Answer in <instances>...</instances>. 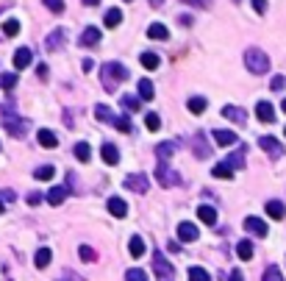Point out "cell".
<instances>
[{
    "instance_id": "5b68a950",
    "label": "cell",
    "mask_w": 286,
    "mask_h": 281,
    "mask_svg": "<svg viewBox=\"0 0 286 281\" xmlns=\"http://www.w3.org/2000/svg\"><path fill=\"white\" fill-rule=\"evenodd\" d=\"M156 178H159L161 187H175V184H181V176H178L175 170H167V162H159V167H156Z\"/></svg>"
},
{
    "instance_id": "8992f818",
    "label": "cell",
    "mask_w": 286,
    "mask_h": 281,
    "mask_svg": "<svg viewBox=\"0 0 286 281\" xmlns=\"http://www.w3.org/2000/svg\"><path fill=\"white\" fill-rule=\"evenodd\" d=\"M3 126H6V131L11 134V137H25V131H28V123H25V120H20L14 114V117H11V114H6V117H3Z\"/></svg>"
},
{
    "instance_id": "816d5d0a",
    "label": "cell",
    "mask_w": 286,
    "mask_h": 281,
    "mask_svg": "<svg viewBox=\"0 0 286 281\" xmlns=\"http://www.w3.org/2000/svg\"><path fill=\"white\" fill-rule=\"evenodd\" d=\"M0 198H6V201H14V192H11V190H3V192H0Z\"/></svg>"
},
{
    "instance_id": "6f0895ef",
    "label": "cell",
    "mask_w": 286,
    "mask_h": 281,
    "mask_svg": "<svg viewBox=\"0 0 286 281\" xmlns=\"http://www.w3.org/2000/svg\"><path fill=\"white\" fill-rule=\"evenodd\" d=\"M0 211H3V204H0Z\"/></svg>"
},
{
    "instance_id": "680465c9",
    "label": "cell",
    "mask_w": 286,
    "mask_h": 281,
    "mask_svg": "<svg viewBox=\"0 0 286 281\" xmlns=\"http://www.w3.org/2000/svg\"><path fill=\"white\" fill-rule=\"evenodd\" d=\"M125 3H131V0H125Z\"/></svg>"
},
{
    "instance_id": "f6af8a7d",
    "label": "cell",
    "mask_w": 286,
    "mask_h": 281,
    "mask_svg": "<svg viewBox=\"0 0 286 281\" xmlns=\"http://www.w3.org/2000/svg\"><path fill=\"white\" fill-rule=\"evenodd\" d=\"M42 3L53 11V14H61V11H64V0H42Z\"/></svg>"
},
{
    "instance_id": "4dcf8cb0",
    "label": "cell",
    "mask_w": 286,
    "mask_h": 281,
    "mask_svg": "<svg viewBox=\"0 0 286 281\" xmlns=\"http://www.w3.org/2000/svg\"><path fill=\"white\" fill-rule=\"evenodd\" d=\"M45 45H48V50H58L64 45V31H53V34L48 36V42H45Z\"/></svg>"
},
{
    "instance_id": "4fadbf2b",
    "label": "cell",
    "mask_w": 286,
    "mask_h": 281,
    "mask_svg": "<svg viewBox=\"0 0 286 281\" xmlns=\"http://www.w3.org/2000/svg\"><path fill=\"white\" fill-rule=\"evenodd\" d=\"M31 62H34V53H31V48H20V50L14 53V70H25Z\"/></svg>"
},
{
    "instance_id": "4316f807",
    "label": "cell",
    "mask_w": 286,
    "mask_h": 281,
    "mask_svg": "<svg viewBox=\"0 0 286 281\" xmlns=\"http://www.w3.org/2000/svg\"><path fill=\"white\" fill-rule=\"evenodd\" d=\"M147 36H150V39H167L170 31H167V25H161V22H153V25L147 28Z\"/></svg>"
},
{
    "instance_id": "484cf974",
    "label": "cell",
    "mask_w": 286,
    "mask_h": 281,
    "mask_svg": "<svg viewBox=\"0 0 286 281\" xmlns=\"http://www.w3.org/2000/svg\"><path fill=\"white\" fill-rule=\"evenodd\" d=\"M95 117L100 120V123H114V117H117V114L112 112V109H109V106H95Z\"/></svg>"
},
{
    "instance_id": "f546056e",
    "label": "cell",
    "mask_w": 286,
    "mask_h": 281,
    "mask_svg": "<svg viewBox=\"0 0 286 281\" xmlns=\"http://www.w3.org/2000/svg\"><path fill=\"white\" fill-rule=\"evenodd\" d=\"M119 22H122V11H119V8H109V11H106V25H109V28H117Z\"/></svg>"
},
{
    "instance_id": "db71d44e",
    "label": "cell",
    "mask_w": 286,
    "mask_h": 281,
    "mask_svg": "<svg viewBox=\"0 0 286 281\" xmlns=\"http://www.w3.org/2000/svg\"><path fill=\"white\" fill-rule=\"evenodd\" d=\"M161 3H164V0H150V6H153V8H159Z\"/></svg>"
},
{
    "instance_id": "9f6ffc18",
    "label": "cell",
    "mask_w": 286,
    "mask_h": 281,
    "mask_svg": "<svg viewBox=\"0 0 286 281\" xmlns=\"http://www.w3.org/2000/svg\"><path fill=\"white\" fill-rule=\"evenodd\" d=\"M186 3H189V6H197V0H186Z\"/></svg>"
},
{
    "instance_id": "f5cc1de1",
    "label": "cell",
    "mask_w": 286,
    "mask_h": 281,
    "mask_svg": "<svg viewBox=\"0 0 286 281\" xmlns=\"http://www.w3.org/2000/svg\"><path fill=\"white\" fill-rule=\"evenodd\" d=\"M81 3H86V6H98L100 0H81Z\"/></svg>"
},
{
    "instance_id": "f1b7e54d",
    "label": "cell",
    "mask_w": 286,
    "mask_h": 281,
    "mask_svg": "<svg viewBox=\"0 0 286 281\" xmlns=\"http://www.w3.org/2000/svg\"><path fill=\"white\" fill-rule=\"evenodd\" d=\"M153 95H156V92H153V81L142 78V81H139V98L142 100H153Z\"/></svg>"
},
{
    "instance_id": "7bdbcfd3",
    "label": "cell",
    "mask_w": 286,
    "mask_h": 281,
    "mask_svg": "<svg viewBox=\"0 0 286 281\" xmlns=\"http://www.w3.org/2000/svg\"><path fill=\"white\" fill-rule=\"evenodd\" d=\"M225 162L230 164V167H244V148H239V153H233V156H228Z\"/></svg>"
},
{
    "instance_id": "44dd1931",
    "label": "cell",
    "mask_w": 286,
    "mask_h": 281,
    "mask_svg": "<svg viewBox=\"0 0 286 281\" xmlns=\"http://www.w3.org/2000/svg\"><path fill=\"white\" fill-rule=\"evenodd\" d=\"M64 198H67V190H64V187H50V190H48V204L50 206L64 204Z\"/></svg>"
},
{
    "instance_id": "8d00e7d4",
    "label": "cell",
    "mask_w": 286,
    "mask_h": 281,
    "mask_svg": "<svg viewBox=\"0 0 286 281\" xmlns=\"http://www.w3.org/2000/svg\"><path fill=\"white\" fill-rule=\"evenodd\" d=\"M53 173H56V170L50 167V164H45V167H36V181H50V178H53Z\"/></svg>"
},
{
    "instance_id": "c3c4849f",
    "label": "cell",
    "mask_w": 286,
    "mask_h": 281,
    "mask_svg": "<svg viewBox=\"0 0 286 281\" xmlns=\"http://www.w3.org/2000/svg\"><path fill=\"white\" fill-rule=\"evenodd\" d=\"M253 3V11H256V14H264L267 11V0H250Z\"/></svg>"
},
{
    "instance_id": "d6a6232c",
    "label": "cell",
    "mask_w": 286,
    "mask_h": 281,
    "mask_svg": "<svg viewBox=\"0 0 286 281\" xmlns=\"http://www.w3.org/2000/svg\"><path fill=\"white\" fill-rule=\"evenodd\" d=\"M119 103H122V109H128V112H139V98H133V95H122L119 98Z\"/></svg>"
},
{
    "instance_id": "30bf717a",
    "label": "cell",
    "mask_w": 286,
    "mask_h": 281,
    "mask_svg": "<svg viewBox=\"0 0 286 281\" xmlns=\"http://www.w3.org/2000/svg\"><path fill=\"white\" fill-rule=\"evenodd\" d=\"M244 231L253 234V237H267V223L258 217H247L244 220Z\"/></svg>"
},
{
    "instance_id": "2e32d148",
    "label": "cell",
    "mask_w": 286,
    "mask_h": 281,
    "mask_svg": "<svg viewBox=\"0 0 286 281\" xmlns=\"http://www.w3.org/2000/svg\"><path fill=\"white\" fill-rule=\"evenodd\" d=\"M109 211H112L114 217H125V214H128V204L122 201V198L114 195V198H109Z\"/></svg>"
},
{
    "instance_id": "277c9868",
    "label": "cell",
    "mask_w": 286,
    "mask_h": 281,
    "mask_svg": "<svg viewBox=\"0 0 286 281\" xmlns=\"http://www.w3.org/2000/svg\"><path fill=\"white\" fill-rule=\"evenodd\" d=\"M258 148L267 150V156H270V159H281V156L286 153L284 145H281L275 137H258Z\"/></svg>"
},
{
    "instance_id": "11a10c76",
    "label": "cell",
    "mask_w": 286,
    "mask_h": 281,
    "mask_svg": "<svg viewBox=\"0 0 286 281\" xmlns=\"http://www.w3.org/2000/svg\"><path fill=\"white\" fill-rule=\"evenodd\" d=\"M281 109H284V112H286V98H284V100H281Z\"/></svg>"
},
{
    "instance_id": "7a4b0ae2",
    "label": "cell",
    "mask_w": 286,
    "mask_h": 281,
    "mask_svg": "<svg viewBox=\"0 0 286 281\" xmlns=\"http://www.w3.org/2000/svg\"><path fill=\"white\" fill-rule=\"evenodd\" d=\"M244 64H247V70L253 75H267L270 72V59L261 48H247L244 50Z\"/></svg>"
},
{
    "instance_id": "ab89813d",
    "label": "cell",
    "mask_w": 286,
    "mask_h": 281,
    "mask_svg": "<svg viewBox=\"0 0 286 281\" xmlns=\"http://www.w3.org/2000/svg\"><path fill=\"white\" fill-rule=\"evenodd\" d=\"M186 276H189V281H209V279H211V276L206 273L203 267H192V270H189Z\"/></svg>"
},
{
    "instance_id": "7dc6e473",
    "label": "cell",
    "mask_w": 286,
    "mask_h": 281,
    "mask_svg": "<svg viewBox=\"0 0 286 281\" xmlns=\"http://www.w3.org/2000/svg\"><path fill=\"white\" fill-rule=\"evenodd\" d=\"M270 86H272V89H275V92H281V89H284V86H286V78H284V75H275V78H272V81H270Z\"/></svg>"
},
{
    "instance_id": "bcb514c9",
    "label": "cell",
    "mask_w": 286,
    "mask_h": 281,
    "mask_svg": "<svg viewBox=\"0 0 286 281\" xmlns=\"http://www.w3.org/2000/svg\"><path fill=\"white\" fill-rule=\"evenodd\" d=\"M278 279H281L278 267H267V270H264V281H278Z\"/></svg>"
},
{
    "instance_id": "d590c367",
    "label": "cell",
    "mask_w": 286,
    "mask_h": 281,
    "mask_svg": "<svg viewBox=\"0 0 286 281\" xmlns=\"http://www.w3.org/2000/svg\"><path fill=\"white\" fill-rule=\"evenodd\" d=\"M89 153H92L89 142H78V145H75V159H81V162H89Z\"/></svg>"
},
{
    "instance_id": "ffe728a7",
    "label": "cell",
    "mask_w": 286,
    "mask_h": 281,
    "mask_svg": "<svg viewBox=\"0 0 286 281\" xmlns=\"http://www.w3.org/2000/svg\"><path fill=\"white\" fill-rule=\"evenodd\" d=\"M267 214H270L272 220H284L286 217V206L281 204V201H270V204H267Z\"/></svg>"
},
{
    "instance_id": "e0dca14e",
    "label": "cell",
    "mask_w": 286,
    "mask_h": 281,
    "mask_svg": "<svg viewBox=\"0 0 286 281\" xmlns=\"http://www.w3.org/2000/svg\"><path fill=\"white\" fill-rule=\"evenodd\" d=\"M36 140H39V145H42V148H56V145H58V137L50 131V128H42V131L36 134Z\"/></svg>"
},
{
    "instance_id": "e575fe53",
    "label": "cell",
    "mask_w": 286,
    "mask_h": 281,
    "mask_svg": "<svg viewBox=\"0 0 286 281\" xmlns=\"http://www.w3.org/2000/svg\"><path fill=\"white\" fill-rule=\"evenodd\" d=\"M0 86H3L6 92H11L17 86V75L14 72H3V75H0Z\"/></svg>"
},
{
    "instance_id": "9c48e42d",
    "label": "cell",
    "mask_w": 286,
    "mask_h": 281,
    "mask_svg": "<svg viewBox=\"0 0 286 281\" xmlns=\"http://www.w3.org/2000/svg\"><path fill=\"white\" fill-rule=\"evenodd\" d=\"M98 42H100V28H98V25H89V28L81 34V39H78L81 48H95Z\"/></svg>"
},
{
    "instance_id": "3957f363",
    "label": "cell",
    "mask_w": 286,
    "mask_h": 281,
    "mask_svg": "<svg viewBox=\"0 0 286 281\" xmlns=\"http://www.w3.org/2000/svg\"><path fill=\"white\" fill-rule=\"evenodd\" d=\"M153 273H156V279H161V281H164V279H172V276H175L172 265L164 259V253H161V251L153 253Z\"/></svg>"
},
{
    "instance_id": "f907efd6",
    "label": "cell",
    "mask_w": 286,
    "mask_h": 281,
    "mask_svg": "<svg viewBox=\"0 0 286 281\" xmlns=\"http://www.w3.org/2000/svg\"><path fill=\"white\" fill-rule=\"evenodd\" d=\"M36 70H39V78H48V64H39Z\"/></svg>"
},
{
    "instance_id": "1f68e13d",
    "label": "cell",
    "mask_w": 286,
    "mask_h": 281,
    "mask_svg": "<svg viewBox=\"0 0 286 281\" xmlns=\"http://www.w3.org/2000/svg\"><path fill=\"white\" fill-rule=\"evenodd\" d=\"M214 176L217 178H233V167H230L228 162H220V164H214Z\"/></svg>"
},
{
    "instance_id": "60d3db41",
    "label": "cell",
    "mask_w": 286,
    "mask_h": 281,
    "mask_svg": "<svg viewBox=\"0 0 286 281\" xmlns=\"http://www.w3.org/2000/svg\"><path fill=\"white\" fill-rule=\"evenodd\" d=\"M114 128L122 131V134H131L133 131V126H131V120H128V117H114Z\"/></svg>"
},
{
    "instance_id": "7c38bea8",
    "label": "cell",
    "mask_w": 286,
    "mask_h": 281,
    "mask_svg": "<svg viewBox=\"0 0 286 281\" xmlns=\"http://www.w3.org/2000/svg\"><path fill=\"white\" fill-rule=\"evenodd\" d=\"M100 156H103V162H106V164H112V167L119 162V150H117V145H112V142L100 145Z\"/></svg>"
},
{
    "instance_id": "8fae6325",
    "label": "cell",
    "mask_w": 286,
    "mask_h": 281,
    "mask_svg": "<svg viewBox=\"0 0 286 281\" xmlns=\"http://www.w3.org/2000/svg\"><path fill=\"white\" fill-rule=\"evenodd\" d=\"M256 114L261 123H275V109H272V103H267V100H258L256 103Z\"/></svg>"
},
{
    "instance_id": "74e56055",
    "label": "cell",
    "mask_w": 286,
    "mask_h": 281,
    "mask_svg": "<svg viewBox=\"0 0 286 281\" xmlns=\"http://www.w3.org/2000/svg\"><path fill=\"white\" fill-rule=\"evenodd\" d=\"M147 273L142 270V267H131V270H125V281H145Z\"/></svg>"
},
{
    "instance_id": "ba28073f",
    "label": "cell",
    "mask_w": 286,
    "mask_h": 281,
    "mask_svg": "<svg viewBox=\"0 0 286 281\" xmlns=\"http://www.w3.org/2000/svg\"><path fill=\"white\" fill-rule=\"evenodd\" d=\"M192 150H195L197 159H209L211 156V148H209V142H206V134L197 131L195 137H192Z\"/></svg>"
},
{
    "instance_id": "cb8c5ba5",
    "label": "cell",
    "mask_w": 286,
    "mask_h": 281,
    "mask_svg": "<svg viewBox=\"0 0 286 281\" xmlns=\"http://www.w3.org/2000/svg\"><path fill=\"white\" fill-rule=\"evenodd\" d=\"M197 217H200L203 223L214 225L217 223V209H214V206H200V209H197Z\"/></svg>"
},
{
    "instance_id": "52a82bcc",
    "label": "cell",
    "mask_w": 286,
    "mask_h": 281,
    "mask_svg": "<svg viewBox=\"0 0 286 281\" xmlns=\"http://www.w3.org/2000/svg\"><path fill=\"white\" fill-rule=\"evenodd\" d=\"M128 187V190L139 192V195H145L147 187H150V181H147V176H142V173H131V176H125V181H122Z\"/></svg>"
},
{
    "instance_id": "83f0119b",
    "label": "cell",
    "mask_w": 286,
    "mask_h": 281,
    "mask_svg": "<svg viewBox=\"0 0 286 281\" xmlns=\"http://www.w3.org/2000/svg\"><path fill=\"white\" fill-rule=\"evenodd\" d=\"M139 62H142V67H145V70H156V67H159V56H156V53H150V50H145V53H142Z\"/></svg>"
},
{
    "instance_id": "836d02e7",
    "label": "cell",
    "mask_w": 286,
    "mask_h": 281,
    "mask_svg": "<svg viewBox=\"0 0 286 281\" xmlns=\"http://www.w3.org/2000/svg\"><path fill=\"white\" fill-rule=\"evenodd\" d=\"M128 251H131V256H142V253H145V242H142V237H131Z\"/></svg>"
},
{
    "instance_id": "6da1fadb",
    "label": "cell",
    "mask_w": 286,
    "mask_h": 281,
    "mask_svg": "<svg viewBox=\"0 0 286 281\" xmlns=\"http://www.w3.org/2000/svg\"><path fill=\"white\" fill-rule=\"evenodd\" d=\"M122 81H128V70L122 67L119 62H109L103 64V70H100V84L106 86L109 92L117 89V84H122Z\"/></svg>"
},
{
    "instance_id": "5bb4252c",
    "label": "cell",
    "mask_w": 286,
    "mask_h": 281,
    "mask_svg": "<svg viewBox=\"0 0 286 281\" xmlns=\"http://www.w3.org/2000/svg\"><path fill=\"white\" fill-rule=\"evenodd\" d=\"M178 237H181V242H195V239L200 237V231H197V225H192V223H181L178 225Z\"/></svg>"
},
{
    "instance_id": "ac0fdd59",
    "label": "cell",
    "mask_w": 286,
    "mask_h": 281,
    "mask_svg": "<svg viewBox=\"0 0 286 281\" xmlns=\"http://www.w3.org/2000/svg\"><path fill=\"white\" fill-rule=\"evenodd\" d=\"M206 106H209V100L203 98V95H195V98L186 100V109L192 114H203V112H206Z\"/></svg>"
},
{
    "instance_id": "603a6c76",
    "label": "cell",
    "mask_w": 286,
    "mask_h": 281,
    "mask_svg": "<svg viewBox=\"0 0 286 281\" xmlns=\"http://www.w3.org/2000/svg\"><path fill=\"white\" fill-rule=\"evenodd\" d=\"M236 253L242 262H250L253 259V242L250 239H242V242H236Z\"/></svg>"
},
{
    "instance_id": "ee69618b",
    "label": "cell",
    "mask_w": 286,
    "mask_h": 281,
    "mask_svg": "<svg viewBox=\"0 0 286 281\" xmlns=\"http://www.w3.org/2000/svg\"><path fill=\"white\" fill-rule=\"evenodd\" d=\"M78 253H81V259H84V262H95V259H98V253L92 251L89 245H81V248H78Z\"/></svg>"
},
{
    "instance_id": "d6986e66",
    "label": "cell",
    "mask_w": 286,
    "mask_h": 281,
    "mask_svg": "<svg viewBox=\"0 0 286 281\" xmlns=\"http://www.w3.org/2000/svg\"><path fill=\"white\" fill-rule=\"evenodd\" d=\"M214 142H217V145H225V148H228V145H236V134L217 128V131H214Z\"/></svg>"
},
{
    "instance_id": "d4e9b609",
    "label": "cell",
    "mask_w": 286,
    "mask_h": 281,
    "mask_svg": "<svg viewBox=\"0 0 286 281\" xmlns=\"http://www.w3.org/2000/svg\"><path fill=\"white\" fill-rule=\"evenodd\" d=\"M172 153H175V145H172V142H161L159 148H156L159 162H167V159H172Z\"/></svg>"
},
{
    "instance_id": "94428289",
    "label": "cell",
    "mask_w": 286,
    "mask_h": 281,
    "mask_svg": "<svg viewBox=\"0 0 286 281\" xmlns=\"http://www.w3.org/2000/svg\"><path fill=\"white\" fill-rule=\"evenodd\" d=\"M284 134H286V131H284Z\"/></svg>"
},
{
    "instance_id": "681fc988",
    "label": "cell",
    "mask_w": 286,
    "mask_h": 281,
    "mask_svg": "<svg viewBox=\"0 0 286 281\" xmlns=\"http://www.w3.org/2000/svg\"><path fill=\"white\" fill-rule=\"evenodd\" d=\"M28 204H31V206L42 204V192H31V195H28Z\"/></svg>"
},
{
    "instance_id": "f35d334b",
    "label": "cell",
    "mask_w": 286,
    "mask_h": 281,
    "mask_svg": "<svg viewBox=\"0 0 286 281\" xmlns=\"http://www.w3.org/2000/svg\"><path fill=\"white\" fill-rule=\"evenodd\" d=\"M145 126H147V131H159V128H161V120H159V114L147 112V114H145Z\"/></svg>"
},
{
    "instance_id": "9a60e30c",
    "label": "cell",
    "mask_w": 286,
    "mask_h": 281,
    "mask_svg": "<svg viewBox=\"0 0 286 281\" xmlns=\"http://www.w3.org/2000/svg\"><path fill=\"white\" fill-rule=\"evenodd\" d=\"M223 117H228L230 123H236V126H244V109H239V106H225L223 109Z\"/></svg>"
},
{
    "instance_id": "b9f144b4",
    "label": "cell",
    "mask_w": 286,
    "mask_h": 281,
    "mask_svg": "<svg viewBox=\"0 0 286 281\" xmlns=\"http://www.w3.org/2000/svg\"><path fill=\"white\" fill-rule=\"evenodd\" d=\"M3 34H6V36H17V34H20V22H17V20H6V22H3Z\"/></svg>"
},
{
    "instance_id": "91938a15",
    "label": "cell",
    "mask_w": 286,
    "mask_h": 281,
    "mask_svg": "<svg viewBox=\"0 0 286 281\" xmlns=\"http://www.w3.org/2000/svg\"><path fill=\"white\" fill-rule=\"evenodd\" d=\"M236 3H239V0H236Z\"/></svg>"
},
{
    "instance_id": "7402d4cb",
    "label": "cell",
    "mask_w": 286,
    "mask_h": 281,
    "mask_svg": "<svg viewBox=\"0 0 286 281\" xmlns=\"http://www.w3.org/2000/svg\"><path fill=\"white\" fill-rule=\"evenodd\" d=\"M50 259H53V253H50V248H39L34 256V265L39 267V270H45V267L50 265Z\"/></svg>"
}]
</instances>
